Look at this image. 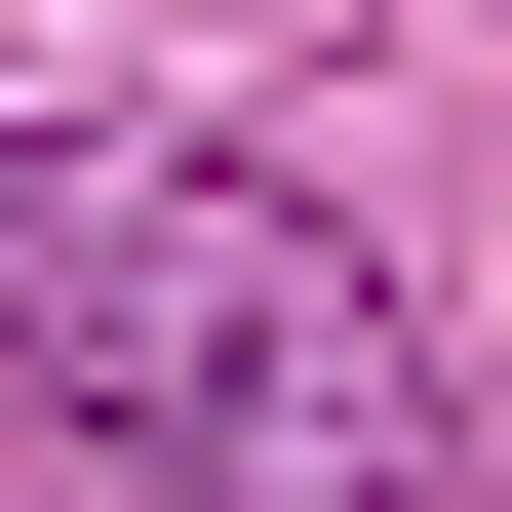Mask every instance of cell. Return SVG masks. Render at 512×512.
<instances>
[{
	"mask_svg": "<svg viewBox=\"0 0 512 512\" xmlns=\"http://www.w3.org/2000/svg\"><path fill=\"white\" fill-rule=\"evenodd\" d=\"M0 394L119 434L158 512H434V316L355 276V197H276L197 119H40L0 158Z\"/></svg>",
	"mask_w": 512,
	"mask_h": 512,
	"instance_id": "obj_1",
	"label": "cell"
}]
</instances>
